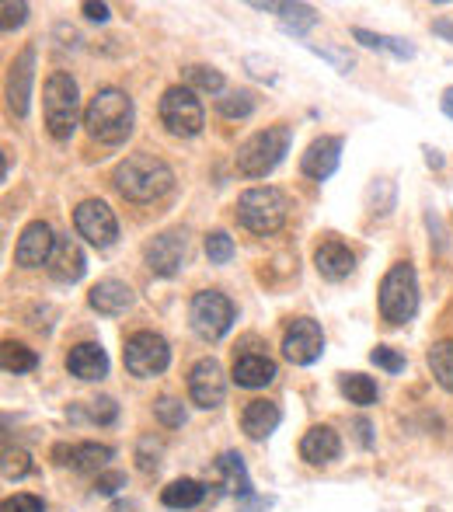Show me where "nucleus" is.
Segmentation results:
<instances>
[{"label":"nucleus","instance_id":"obj_25","mask_svg":"<svg viewBox=\"0 0 453 512\" xmlns=\"http://www.w3.org/2000/svg\"><path fill=\"white\" fill-rule=\"evenodd\" d=\"M251 7H255V11H276L283 28L293 35H304L307 28L318 25V11H314L311 4H265V0H255Z\"/></svg>","mask_w":453,"mask_h":512},{"label":"nucleus","instance_id":"obj_48","mask_svg":"<svg viewBox=\"0 0 453 512\" xmlns=\"http://www.w3.org/2000/svg\"><path fill=\"white\" fill-rule=\"evenodd\" d=\"M356 429H359V443H363V446H370V422H363V418H359V422H356Z\"/></svg>","mask_w":453,"mask_h":512},{"label":"nucleus","instance_id":"obj_44","mask_svg":"<svg viewBox=\"0 0 453 512\" xmlns=\"http://www.w3.org/2000/svg\"><path fill=\"white\" fill-rule=\"evenodd\" d=\"M311 49H314L318 56H325V60H332L335 67H339V74H349V70H352V60H349V56H339L335 49H321V46H311Z\"/></svg>","mask_w":453,"mask_h":512},{"label":"nucleus","instance_id":"obj_1","mask_svg":"<svg viewBox=\"0 0 453 512\" xmlns=\"http://www.w3.org/2000/svg\"><path fill=\"white\" fill-rule=\"evenodd\" d=\"M112 185L122 199H129V203H154V199H161L171 192L175 171H171L161 157L140 150V154H129L126 161L115 164Z\"/></svg>","mask_w":453,"mask_h":512},{"label":"nucleus","instance_id":"obj_40","mask_svg":"<svg viewBox=\"0 0 453 512\" xmlns=\"http://www.w3.org/2000/svg\"><path fill=\"white\" fill-rule=\"evenodd\" d=\"M115 418H119V405H115L112 398H95V401H91V422L112 425Z\"/></svg>","mask_w":453,"mask_h":512},{"label":"nucleus","instance_id":"obj_15","mask_svg":"<svg viewBox=\"0 0 453 512\" xmlns=\"http://www.w3.org/2000/svg\"><path fill=\"white\" fill-rule=\"evenodd\" d=\"M143 262L154 276H175L185 262V237L178 230H168V234H157L143 244Z\"/></svg>","mask_w":453,"mask_h":512},{"label":"nucleus","instance_id":"obj_39","mask_svg":"<svg viewBox=\"0 0 453 512\" xmlns=\"http://www.w3.org/2000/svg\"><path fill=\"white\" fill-rule=\"evenodd\" d=\"M136 460H140L143 471H157V464H161V443H154V439H140V446H136Z\"/></svg>","mask_w":453,"mask_h":512},{"label":"nucleus","instance_id":"obj_24","mask_svg":"<svg viewBox=\"0 0 453 512\" xmlns=\"http://www.w3.org/2000/svg\"><path fill=\"white\" fill-rule=\"evenodd\" d=\"M217 478L220 485H224L227 495H241V499H248L251 495V478H248V467H244L241 453L227 450L217 457Z\"/></svg>","mask_w":453,"mask_h":512},{"label":"nucleus","instance_id":"obj_4","mask_svg":"<svg viewBox=\"0 0 453 512\" xmlns=\"http://www.w3.org/2000/svg\"><path fill=\"white\" fill-rule=\"evenodd\" d=\"M237 223L244 230L258 237H269L276 230H283L286 216H290V199L283 189H272V185H255V189L241 192L237 196Z\"/></svg>","mask_w":453,"mask_h":512},{"label":"nucleus","instance_id":"obj_19","mask_svg":"<svg viewBox=\"0 0 453 512\" xmlns=\"http://www.w3.org/2000/svg\"><path fill=\"white\" fill-rule=\"evenodd\" d=\"M314 269H318L328 283H342V279H349L352 269H356V255H352L349 244L328 237V241H321L318 248H314Z\"/></svg>","mask_w":453,"mask_h":512},{"label":"nucleus","instance_id":"obj_33","mask_svg":"<svg viewBox=\"0 0 453 512\" xmlns=\"http://www.w3.org/2000/svg\"><path fill=\"white\" fill-rule=\"evenodd\" d=\"M255 95H251L248 88H237V91H224V95L217 98V112L224 115V119H248L251 112H255Z\"/></svg>","mask_w":453,"mask_h":512},{"label":"nucleus","instance_id":"obj_49","mask_svg":"<svg viewBox=\"0 0 453 512\" xmlns=\"http://www.w3.org/2000/svg\"><path fill=\"white\" fill-rule=\"evenodd\" d=\"M426 161H429V168H443V157H440V150H426Z\"/></svg>","mask_w":453,"mask_h":512},{"label":"nucleus","instance_id":"obj_28","mask_svg":"<svg viewBox=\"0 0 453 512\" xmlns=\"http://www.w3.org/2000/svg\"><path fill=\"white\" fill-rule=\"evenodd\" d=\"M203 495H206V488L199 485V481L178 478V481H171V485L161 492V502L168 509H196L199 502H203Z\"/></svg>","mask_w":453,"mask_h":512},{"label":"nucleus","instance_id":"obj_13","mask_svg":"<svg viewBox=\"0 0 453 512\" xmlns=\"http://www.w3.org/2000/svg\"><path fill=\"white\" fill-rule=\"evenodd\" d=\"M32 81H35V46H25L7 67V108L14 119H25L32 105Z\"/></svg>","mask_w":453,"mask_h":512},{"label":"nucleus","instance_id":"obj_8","mask_svg":"<svg viewBox=\"0 0 453 512\" xmlns=\"http://www.w3.org/2000/svg\"><path fill=\"white\" fill-rule=\"evenodd\" d=\"M189 321H192V331H196L203 342H217V338H224L230 331V324H234V304H230L220 290H203L192 297Z\"/></svg>","mask_w":453,"mask_h":512},{"label":"nucleus","instance_id":"obj_35","mask_svg":"<svg viewBox=\"0 0 453 512\" xmlns=\"http://www.w3.org/2000/svg\"><path fill=\"white\" fill-rule=\"evenodd\" d=\"M366 199H370V213L373 216H387L394 209V185L387 182V178H380V182L370 185Z\"/></svg>","mask_w":453,"mask_h":512},{"label":"nucleus","instance_id":"obj_46","mask_svg":"<svg viewBox=\"0 0 453 512\" xmlns=\"http://www.w3.org/2000/svg\"><path fill=\"white\" fill-rule=\"evenodd\" d=\"M433 35H440V39H447L453 46V21L450 18H436L433 21Z\"/></svg>","mask_w":453,"mask_h":512},{"label":"nucleus","instance_id":"obj_16","mask_svg":"<svg viewBox=\"0 0 453 512\" xmlns=\"http://www.w3.org/2000/svg\"><path fill=\"white\" fill-rule=\"evenodd\" d=\"M342 164V136H318L300 157V171L314 182H325Z\"/></svg>","mask_w":453,"mask_h":512},{"label":"nucleus","instance_id":"obj_12","mask_svg":"<svg viewBox=\"0 0 453 512\" xmlns=\"http://www.w3.org/2000/svg\"><path fill=\"white\" fill-rule=\"evenodd\" d=\"M321 352H325L321 324L311 321V317H297L283 335V356L290 359L293 366H311Z\"/></svg>","mask_w":453,"mask_h":512},{"label":"nucleus","instance_id":"obj_21","mask_svg":"<svg viewBox=\"0 0 453 512\" xmlns=\"http://www.w3.org/2000/svg\"><path fill=\"white\" fill-rule=\"evenodd\" d=\"M279 422H283V411H279L276 401H269V398L248 401L241 411V429L248 439H269L272 432L279 429Z\"/></svg>","mask_w":453,"mask_h":512},{"label":"nucleus","instance_id":"obj_23","mask_svg":"<svg viewBox=\"0 0 453 512\" xmlns=\"http://www.w3.org/2000/svg\"><path fill=\"white\" fill-rule=\"evenodd\" d=\"M67 370L77 380H102L109 373V356H105V349L98 342H81L70 349Z\"/></svg>","mask_w":453,"mask_h":512},{"label":"nucleus","instance_id":"obj_10","mask_svg":"<svg viewBox=\"0 0 453 512\" xmlns=\"http://www.w3.org/2000/svg\"><path fill=\"white\" fill-rule=\"evenodd\" d=\"M74 227L95 248H112L115 237H119V220H115L109 203H102V199H84L74 209Z\"/></svg>","mask_w":453,"mask_h":512},{"label":"nucleus","instance_id":"obj_31","mask_svg":"<svg viewBox=\"0 0 453 512\" xmlns=\"http://www.w3.org/2000/svg\"><path fill=\"white\" fill-rule=\"evenodd\" d=\"M0 366L7 373H28L39 366V356H35V349H28L21 342H4L0 345Z\"/></svg>","mask_w":453,"mask_h":512},{"label":"nucleus","instance_id":"obj_43","mask_svg":"<svg viewBox=\"0 0 453 512\" xmlns=\"http://www.w3.org/2000/svg\"><path fill=\"white\" fill-rule=\"evenodd\" d=\"M119 488H126V474L122 471H102L95 481V492L98 495H115Z\"/></svg>","mask_w":453,"mask_h":512},{"label":"nucleus","instance_id":"obj_42","mask_svg":"<svg viewBox=\"0 0 453 512\" xmlns=\"http://www.w3.org/2000/svg\"><path fill=\"white\" fill-rule=\"evenodd\" d=\"M0 14H4V32H14V28H21L25 25V18H28V4H11V0H7L4 7H0Z\"/></svg>","mask_w":453,"mask_h":512},{"label":"nucleus","instance_id":"obj_22","mask_svg":"<svg viewBox=\"0 0 453 512\" xmlns=\"http://www.w3.org/2000/svg\"><path fill=\"white\" fill-rule=\"evenodd\" d=\"M88 304L91 310H98V314H105V317L126 314V310L133 307V290H129L126 283H119V279H102V283L91 286Z\"/></svg>","mask_w":453,"mask_h":512},{"label":"nucleus","instance_id":"obj_14","mask_svg":"<svg viewBox=\"0 0 453 512\" xmlns=\"http://www.w3.org/2000/svg\"><path fill=\"white\" fill-rule=\"evenodd\" d=\"M56 248V234L46 220H32L18 237V248H14V262L21 269H39V265H49Z\"/></svg>","mask_w":453,"mask_h":512},{"label":"nucleus","instance_id":"obj_18","mask_svg":"<svg viewBox=\"0 0 453 512\" xmlns=\"http://www.w3.org/2000/svg\"><path fill=\"white\" fill-rule=\"evenodd\" d=\"M49 276L56 283H81L84 272H88V258H84L81 244L74 237H56V248H53V258H49Z\"/></svg>","mask_w":453,"mask_h":512},{"label":"nucleus","instance_id":"obj_30","mask_svg":"<svg viewBox=\"0 0 453 512\" xmlns=\"http://www.w3.org/2000/svg\"><path fill=\"white\" fill-rule=\"evenodd\" d=\"M342 394L349 398V405H373L377 401V384H373V377H366V373H345L342 377Z\"/></svg>","mask_w":453,"mask_h":512},{"label":"nucleus","instance_id":"obj_20","mask_svg":"<svg viewBox=\"0 0 453 512\" xmlns=\"http://www.w3.org/2000/svg\"><path fill=\"white\" fill-rule=\"evenodd\" d=\"M279 377L276 363L262 352H241L234 359V384L237 387H248V391H258V387H269L272 380Z\"/></svg>","mask_w":453,"mask_h":512},{"label":"nucleus","instance_id":"obj_36","mask_svg":"<svg viewBox=\"0 0 453 512\" xmlns=\"http://www.w3.org/2000/svg\"><path fill=\"white\" fill-rule=\"evenodd\" d=\"M154 415H157V422L168 425V429H178V425H185V408H182V401L168 398V394H164V398H157Z\"/></svg>","mask_w":453,"mask_h":512},{"label":"nucleus","instance_id":"obj_11","mask_svg":"<svg viewBox=\"0 0 453 512\" xmlns=\"http://www.w3.org/2000/svg\"><path fill=\"white\" fill-rule=\"evenodd\" d=\"M189 398H192V405L203 408V411H213V408L224 405V398H227L224 366H220L213 356L199 359V363L189 370Z\"/></svg>","mask_w":453,"mask_h":512},{"label":"nucleus","instance_id":"obj_29","mask_svg":"<svg viewBox=\"0 0 453 512\" xmlns=\"http://www.w3.org/2000/svg\"><path fill=\"white\" fill-rule=\"evenodd\" d=\"M185 88L203 91V95H224V74L217 67H206V63H192V67H185Z\"/></svg>","mask_w":453,"mask_h":512},{"label":"nucleus","instance_id":"obj_2","mask_svg":"<svg viewBox=\"0 0 453 512\" xmlns=\"http://www.w3.org/2000/svg\"><path fill=\"white\" fill-rule=\"evenodd\" d=\"M133 122H136L133 98L119 88H98L95 98L84 108V126H88V133L95 136L98 143H105V147L126 143L129 133H133Z\"/></svg>","mask_w":453,"mask_h":512},{"label":"nucleus","instance_id":"obj_7","mask_svg":"<svg viewBox=\"0 0 453 512\" xmlns=\"http://www.w3.org/2000/svg\"><path fill=\"white\" fill-rule=\"evenodd\" d=\"M122 363H126L129 377H140V380L161 377L171 363V345L157 331H136V335L126 338Z\"/></svg>","mask_w":453,"mask_h":512},{"label":"nucleus","instance_id":"obj_9","mask_svg":"<svg viewBox=\"0 0 453 512\" xmlns=\"http://www.w3.org/2000/svg\"><path fill=\"white\" fill-rule=\"evenodd\" d=\"M161 122L168 126V133L175 136H199L203 133V122H206V112L199 105L196 91L189 88H168L161 95Z\"/></svg>","mask_w":453,"mask_h":512},{"label":"nucleus","instance_id":"obj_6","mask_svg":"<svg viewBox=\"0 0 453 512\" xmlns=\"http://www.w3.org/2000/svg\"><path fill=\"white\" fill-rule=\"evenodd\" d=\"M380 317H384L391 328H401L408 324L415 314H419V279H415V269L408 262H394L387 269V276L380 279Z\"/></svg>","mask_w":453,"mask_h":512},{"label":"nucleus","instance_id":"obj_41","mask_svg":"<svg viewBox=\"0 0 453 512\" xmlns=\"http://www.w3.org/2000/svg\"><path fill=\"white\" fill-rule=\"evenodd\" d=\"M4 512H46V502H42L39 495L21 492V495H14V499L4 502Z\"/></svg>","mask_w":453,"mask_h":512},{"label":"nucleus","instance_id":"obj_47","mask_svg":"<svg viewBox=\"0 0 453 512\" xmlns=\"http://www.w3.org/2000/svg\"><path fill=\"white\" fill-rule=\"evenodd\" d=\"M440 108L447 112V119H453V88L443 91V98H440Z\"/></svg>","mask_w":453,"mask_h":512},{"label":"nucleus","instance_id":"obj_37","mask_svg":"<svg viewBox=\"0 0 453 512\" xmlns=\"http://www.w3.org/2000/svg\"><path fill=\"white\" fill-rule=\"evenodd\" d=\"M370 359H373V366H380V370H387V373L405 370V356H401L398 349H391V345H377V349L370 352Z\"/></svg>","mask_w":453,"mask_h":512},{"label":"nucleus","instance_id":"obj_3","mask_svg":"<svg viewBox=\"0 0 453 512\" xmlns=\"http://www.w3.org/2000/svg\"><path fill=\"white\" fill-rule=\"evenodd\" d=\"M293 143V129L286 122H276V126H265L258 133H251L248 140L237 147L234 164L244 178H265L269 171L279 168L286 154H290Z\"/></svg>","mask_w":453,"mask_h":512},{"label":"nucleus","instance_id":"obj_38","mask_svg":"<svg viewBox=\"0 0 453 512\" xmlns=\"http://www.w3.org/2000/svg\"><path fill=\"white\" fill-rule=\"evenodd\" d=\"M28 471H32V460H28V453H21V450H7L4 453V481H21Z\"/></svg>","mask_w":453,"mask_h":512},{"label":"nucleus","instance_id":"obj_34","mask_svg":"<svg viewBox=\"0 0 453 512\" xmlns=\"http://www.w3.org/2000/svg\"><path fill=\"white\" fill-rule=\"evenodd\" d=\"M206 258H210L213 265H227L230 258H234V237H230L227 230H210V234H206Z\"/></svg>","mask_w":453,"mask_h":512},{"label":"nucleus","instance_id":"obj_45","mask_svg":"<svg viewBox=\"0 0 453 512\" xmlns=\"http://www.w3.org/2000/svg\"><path fill=\"white\" fill-rule=\"evenodd\" d=\"M81 11L88 14L91 21H109V4H95V0H88Z\"/></svg>","mask_w":453,"mask_h":512},{"label":"nucleus","instance_id":"obj_26","mask_svg":"<svg viewBox=\"0 0 453 512\" xmlns=\"http://www.w3.org/2000/svg\"><path fill=\"white\" fill-rule=\"evenodd\" d=\"M352 39L366 49H377V53H387L394 60H412L415 56V46L408 39H394V35H380V32H370V28H352Z\"/></svg>","mask_w":453,"mask_h":512},{"label":"nucleus","instance_id":"obj_32","mask_svg":"<svg viewBox=\"0 0 453 512\" xmlns=\"http://www.w3.org/2000/svg\"><path fill=\"white\" fill-rule=\"evenodd\" d=\"M429 366H433L436 384L453 391V338H443L429 349Z\"/></svg>","mask_w":453,"mask_h":512},{"label":"nucleus","instance_id":"obj_5","mask_svg":"<svg viewBox=\"0 0 453 512\" xmlns=\"http://www.w3.org/2000/svg\"><path fill=\"white\" fill-rule=\"evenodd\" d=\"M42 112H46V129L53 140L67 143L81 122V91L77 81L63 70L49 74L46 91H42Z\"/></svg>","mask_w":453,"mask_h":512},{"label":"nucleus","instance_id":"obj_17","mask_svg":"<svg viewBox=\"0 0 453 512\" xmlns=\"http://www.w3.org/2000/svg\"><path fill=\"white\" fill-rule=\"evenodd\" d=\"M342 457V439L332 425H314L300 439V460L311 467H328Z\"/></svg>","mask_w":453,"mask_h":512},{"label":"nucleus","instance_id":"obj_27","mask_svg":"<svg viewBox=\"0 0 453 512\" xmlns=\"http://www.w3.org/2000/svg\"><path fill=\"white\" fill-rule=\"evenodd\" d=\"M112 457H115V450L105 443H77L74 453H70V467L81 474H102Z\"/></svg>","mask_w":453,"mask_h":512}]
</instances>
